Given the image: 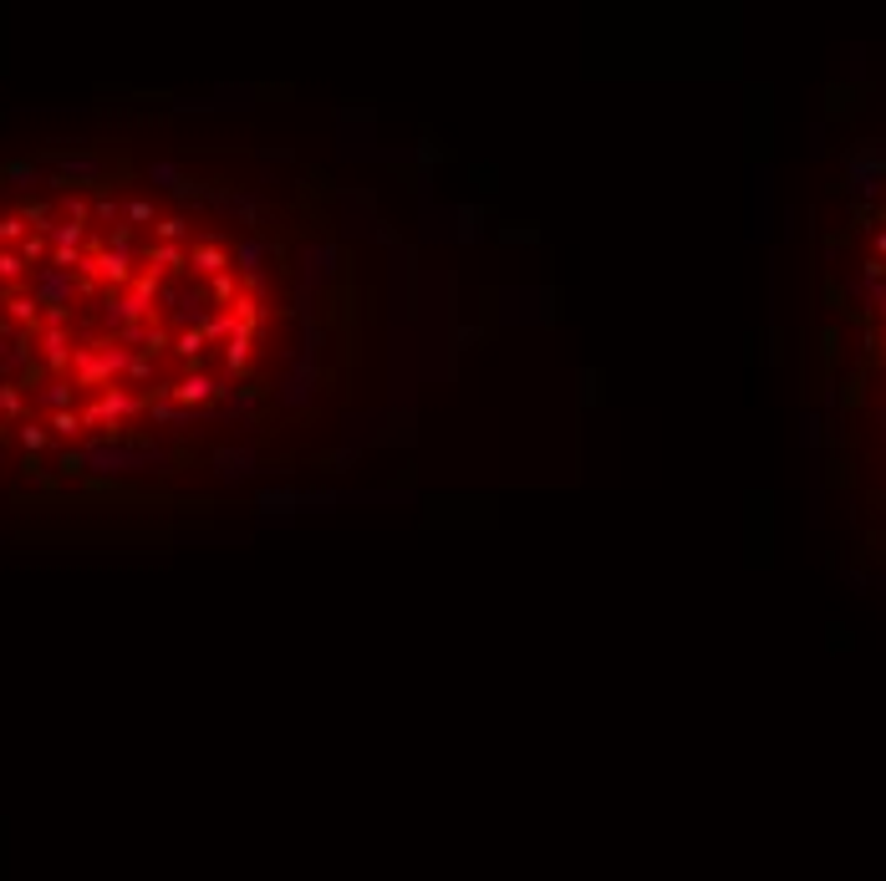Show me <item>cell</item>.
Wrapping results in <instances>:
<instances>
[{
  "mask_svg": "<svg viewBox=\"0 0 886 881\" xmlns=\"http://www.w3.org/2000/svg\"><path fill=\"white\" fill-rule=\"evenodd\" d=\"M815 403L830 489L886 571V143L851 158L820 225Z\"/></svg>",
  "mask_w": 886,
  "mask_h": 881,
  "instance_id": "obj_1",
  "label": "cell"
}]
</instances>
